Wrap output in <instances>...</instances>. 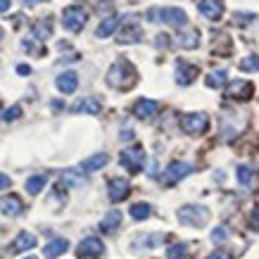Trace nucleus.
I'll list each match as a JSON object with an SVG mask.
<instances>
[{"instance_id": "1", "label": "nucleus", "mask_w": 259, "mask_h": 259, "mask_svg": "<svg viewBox=\"0 0 259 259\" xmlns=\"http://www.w3.org/2000/svg\"><path fill=\"white\" fill-rule=\"evenodd\" d=\"M134 81H136V69L126 60H117L107 71V83L114 88H131Z\"/></svg>"}, {"instance_id": "2", "label": "nucleus", "mask_w": 259, "mask_h": 259, "mask_svg": "<svg viewBox=\"0 0 259 259\" xmlns=\"http://www.w3.org/2000/svg\"><path fill=\"white\" fill-rule=\"evenodd\" d=\"M148 19L150 22H164L169 26H176V29H183L188 24V15L181 8H164V10L152 8L148 12Z\"/></svg>"}, {"instance_id": "3", "label": "nucleus", "mask_w": 259, "mask_h": 259, "mask_svg": "<svg viewBox=\"0 0 259 259\" xmlns=\"http://www.w3.org/2000/svg\"><path fill=\"white\" fill-rule=\"evenodd\" d=\"M179 221L186 224V226L200 228L209 221V209L207 207H200V204H186L179 209Z\"/></svg>"}, {"instance_id": "4", "label": "nucleus", "mask_w": 259, "mask_h": 259, "mask_svg": "<svg viewBox=\"0 0 259 259\" xmlns=\"http://www.w3.org/2000/svg\"><path fill=\"white\" fill-rule=\"evenodd\" d=\"M121 166H126L131 174H138L145 166V150L141 145H134V148H126L121 152V157H119Z\"/></svg>"}, {"instance_id": "5", "label": "nucleus", "mask_w": 259, "mask_h": 259, "mask_svg": "<svg viewBox=\"0 0 259 259\" xmlns=\"http://www.w3.org/2000/svg\"><path fill=\"white\" fill-rule=\"evenodd\" d=\"M86 10L79 8V5H71L62 12V26L67 31H81L83 24H86Z\"/></svg>"}, {"instance_id": "6", "label": "nucleus", "mask_w": 259, "mask_h": 259, "mask_svg": "<svg viewBox=\"0 0 259 259\" xmlns=\"http://www.w3.org/2000/svg\"><path fill=\"white\" fill-rule=\"evenodd\" d=\"M102 254H105V245H102L100 238H83L79 243V247H76V257L79 259H100Z\"/></svg>"}, {"instance_id": "7", "label": "nucleus", "mask_w": 259, "mask_h": 259, "mask_svg": "<svg viewBox=\"0 0 259 259\" xmlns=\"http://www.w3.org/2000/svg\"><path fill=\"white\" fill-rule=\"evenodd\" d=\"M207 124H209V119L204 112H193V114H186V117L181 119V128L190 136H200L207 131Z\"/></svg>"}, {"instance_id": "8", "label": "nucleus", "mask_w": 259, "mask_h": 259, "mask_svg": "<svg viewBox=\"0 0 259 259\" xmlns=\"http://www.w3.org/2000/svg\"><path fill=\"white\" fill-rule=\"evenodd\" d=\"M121 24V31H119V43H136L141 40L143 31H141V24L136 22V17H124Z\"/></svg>"}, {"instance_id": "9", "label": "nucleus", "mask_w": 259, "mask_h": 259, "mask_svg": "<svg viewBox=\"0 0 259 259\" xmlns=\"http://www.w3.org/2000/svg\"><path fill=\"white\" fill-rule=\"evenodd\" d=\"M107 193H110L112 202H121V200H126V197H128V193H131V183H128L126 179H121V176H117V179L110 181Z\"/></svg>"}, {"instance_id": "10", "label": "nucleus", "mask_w": 259, "mask_h": 259, "mask_svg": "<svg viewBox=\"0 0 259 259\" xmlns=\"http://www.w3.org/2000/svg\"><path fill=\"white\" fill-rule=\"evenodd\" d=\"M190 171H193V164H188V162H171L164 171V181L166 183H179V181L186 179Z\"/></svg>"}, {"instance_id": "11", "label": "nucleus", "mask_w": 259, "mask_h": 259, "mask_svg": "<svg viewBox=\"0 0 259 259\" xmlns=\"http://www.w3.org/2000/svg\"><path fill=\"white\" fill-rule=\"evenodd\" d=\"M197 10H200L202 17L217 22V19H221V15H224V3H221V0H200V3H197Z\"/></svg>"}, {"instance_id": "12", "label": "nucleus", "mask_w": 259, "mask_h": 259, "mask_svg": "<svg viewBox=\"0 0 259 259\" xmlns=\"http://www.w3.org/2000/svg\"><path fill=\"white\" fill-rule=\"evenodd\" d=\"M197 76V67L195 64L186 62V60H179L176 62V81H179L181 86H188V83H193Z\"/></svg>"}, {"instance_id": "13", "label": "nucleus", "mask_w": 259, "mask_h": 259, "mask_svg": "<svg viewBox=\"0 0 259 259\" xmlns=\"http://www.w3.org/2000/svg\"><path fill=\"white\" fill-rule=\"evenodd\" d=\"M55 86L60 93H74L76 88H79V76L74 74V71H64V74H60L55 81Z\"/></svg>"}, {"instance_id": "14", "label": "nucleus", "mask_w": 259, "mask_h": 259, "mask_svg": "<svg viewBox=\"0 0 259 259\" xmlns=\"http://www.w3.org/2000/svg\"><path fill=\"white\" fill-rule=\"evenodd\" d=\"M22 209H24V204L17 195H8V197L0 200V212L5 214V217H19Z\"/></svg>"}, {"instance_id": "15", "label": "nucleus", "mask_w": 259, "mask_h": 259, "mask_svg": "<svg viewBox=\"0 0 259 259\" xmlns=\"http://www.w3.org/2000/svg\"><path fill=\"white\" fill-rule=\"evenodd\" d=\"M157 110H159V105L155 100H148V98H141V100L134 105V114L138 119H150Z\"/></svg>"}, {"instance_id": "16", "label": "nucleus", "mask_w": 259, "mask_h": 259, "mask_svg": "<svg viewBox=\"0 0 259 259\" xmlns=\"http://www.w3.org/2000/svg\"><path fill=\"white\" fill-rule=\"evenodd\" d=\"M252 93H254V88L250 81H236L228 88V98H236V100H250Z\"/></svg>"}, {"instance_id": "17", "label": "nucleus", "mask_w": 259, "mask_h": 259, "mask_svg": "<svg viewBox=\"0 0 259 259\" xmlns=\"http://www.w3.org/2000/svg\"><path fill=\"white\" fill-rule=\"evenodd\" d=\"M67 247H69V240H67V238H55V240H50V243L43 247V254H46L48 259H55V257H60V254H64Z\"/></svg>"}, {"instance_id": "18", "label": "nucleus", "mask_w": 259, "mask_h": 259, "mask_svg": "<svg viewBox=\"0 0 259 259\" xmlns=\"http://www.w3.org/2000/svg\"><path fill=\"white\" fill-rule=\"evenodd\" d=\"M164 240L162 233H148V236H138L134 240V250H150V247H157Z\"/></svg>"}, {"instance_id": "19", "label": "nucleus", "mask_w": 259, "mask_h": 259, "mask_svg": "<svg viewBox=\"0 0 259 259\" xmlns=\"http://www.w3.org/2000/svg\"><path fill=\"white\" fill-rule=\"evenodd\" d=\"M46 183H48L46 174H36V176H29V179H26L24 188H26V193H29V195H38L40 190L46 188Z\"/></svg>"}, {"instance_id": "20", "label": "nucleus", "mask_w": 259, "mask_h": 259, "mask_svg": "<svg viewBox=\"0 0 259 259\" xmlns=\"http://www.w3.org/2000/svg\"><path fill=\"white\" fill-rule=\"evenodd\" d=\"M107 162H110V157L102 155V152H98V155H93V157L83 159V162H81V169H83V171H98V169H102Z\"/></svg>"}, {"instance_id": "21", "label": "nucleus", "mask_w": 259, "mask_h": 259, "mask_svg": "<svg viewBox=\"0 0 259 259\" xmlns=\"http://www.w3.org/2000/svg\"><path fill=\"white\" fill-rule=\"evenodd\" d=\"M117 26H119V17H107V19H102L100 26L95 29V36H98V38H107L110 33L117 31Z\"/></svg>"}, {"instance_id": "22", "label": "nucleus", "mask_w": 259, "mask_h": 259, "mask_svg": "<svg viewBox=\"0 0 259 259\" xmlns=\"http://www.w3.org/2000/svg\"><path fill=\"white\" fill-rule=\"evenodd\" d=\"M179 46L186 48V50H193V48H197V46H200V31H195V29L183 31L179 36Z\"/></svg>"}, {"instance_id": "23", "label": "nucleus", "mask_w": 259, "mask_h": 259, "mask_svg": "<svg viewBox=\"0 0 259 259\" xmlns=\"http://www.w3.org/2000/svg\"><path fill=\"white\" fill-rule=\"evenodd\" d=\"M102 107L100 102L95 100V98H81L76 105H74V112H86V114H98Z\"/></svg>"}, {"instance_id": "24", "label": "nucleus", "mask_w": 259, "mask_h": 259, "mask_svg": "<svg viewBox=\"0 0 259 259\" xmlns=\"http://www.w3.org/2000/svg\"><path fill=\"white\" fill-rule=\"evenodd\" d=\"M119 224H121V212H107L105 214V219H102V224H100V228L105 231V233H114L119 228Z\"/></svg>"}, {"instance_id": "25", "label": "nucleus", "mask_w": 259, "mask_h": 259, "mask_svg": "<svg viewBox=\"0 0 259 259\" xmlns=\"http://www.w3.org/2000/svg\"><path fill=\"white\" fill-rule=\"evenodd\" d=\"M33 245H36V236L24 231V233H19V236H17L15 245H12V250H15V252H26V250H31Z\"/></svg>"}, {"instance_id": "26", "label": "nucleus", "mask_w": 259, "mask_h": 259, "mask_svg": "<svg viewBox=\"0 0 259 259\" xmlns=\"http://www.w3.org/2000/svg\"><path fill=\"white\" fill-rule=\"evenodd\" d=\"M152 214V207H150L148 202H136L134 207H131V217H134L136 221H145Z\"/></svg>"}, {"instance_id": "27", "label": "nucleus", "mask_w": 259, "mask_h": 259, "mask_svg": "<svg viewBox=\"0 0 259 259\" xmlns=\"http://www.w3.org/2000/svg\"><path fill=\"white\" fill-rule=\"evenodd\" d=\"M207 86H209V88H221V86H226V71H224V69L212 71V74L207 76Z\"/></svg>"}, {"instance_id": "28", "label": "nucleus", "mask_w": 259, "mask_h": 259, "mask_svg": "<svg viewBox=\"0 0 259 259\" xmlns=\"http://www.w3.org/2000/svg\"><path fill=\"white\" fill-rule=\"evenodd\" d=\"M236 176H238V183H240V186H250L252 179H254V171H252L250 166L240 164L238 166V171H236Z\"/></svg>"}, {"instance_id": "29", "label": "nucleus", "mask_w": 259, "mask_h": 259, "mask_svg": "<svg viewBox=\"0 0 259 259\" xmlns=\"http://www.w3.org/2000/svg\"><path fill=\"white\" fill-rule=\"evenodd\" d=\"M62 183L64 186H83V176L76 171H62Z\"/></svg>"}, {"instance_id": "30", "label": "nucleus", "mask_w": 259, "mask_h": 259, "mask_svg": "<svg viewBox=\"0 0 259 259\" xmlns=\"http://www.w3.org/2000/svg\"><path fill=\"white\" fill-rule=\"evenodd\" d=\"M50 31H53L50 22H43V24H38V26H33V33H36V38H40V40H46L48 36H50Z\"/></svg>"}, {"instance_id": "31", "label": "nucleus", "mask_w": 259, "mask_h": 259, "mask_svg": "<svg viewBox=\"0 0 259 259\" xmlns=\"http://www.w3.org/2000/svg\"><path fill=\"white\" fill-rule=\"evenodd\" d=\"M240 69L243 71H259V57H245V60H240Z\"/></svg>"}, {"instance_id": "32", "label": "nucleus", "mask_w": 259, "mask_h": 259, "mask_svg": "<svg viewBox=\"0 0 259 259\" xmlns=\"http://www.w3.org/2000/svg\"><path fill=\"white\" fill-rule=\"evenodd\" d=\"M186 257V245H171L166 252V259H183Z\"/></svg>"}, {"instance_id": "33", "label": "nucleus", "mask_w": 259, "mask_h": 259, "mask_svg": "<svg viewBox=\"0 0 259 259\" xmlns=\"http://www.w3.org/2000/svg\"><path fill=\"white\" fill-rule=\"evenodd\" d=\"M17 117H22V107H19V105H15V107H10V110L3 112V119H5V121H15Z\"/></svg>"}, {"instance_id": "34", "label": "nucleus", "mask_w": 259, "mask_h": 259, "mask_svg": "<svg viewBox=\"0 0 259 259\" xmlns=\"http://www.w3.org/2000/svg\"><path fill=\"white\" fill-rule=\"evenodd\" d=\"M226 238H228V231H226L224 226H217V228L212 231V240H214V243H224Z\"/></svg>"}, {"instance_id": "35", "label": "nucleus", "mask_w": 259, "mask_h": 259, "mask_svg": "<svg viewBox=\"0 0 259 259\" xmlns=\"http://www.w3.org/2000/svg\"><path fill=\"white\" fill-rule=\"evenodd\" d=\"M12 186V181H10V176H5V174H0V190H5Z\"/></svg>"}, {"instance_id": "36", "label": "nucleus", "mask_w": 259, "mask_h": 259, "mask_svg": "<svg viewBox=\"0 0 259 259\" xmlns=\"http://www.w3.org/2000/svg\"><path fill=\"white\" fill-rule=\"evenodd\" d=\"M155 40H157V48H166V46H169V36H164V33H159Z\"/></svg>"}, {"instance_id": "37", "label": "nucleus", "mask_w": 259, "mask_h": 259, "mask_svg": "<svg viewBox=\"0 0 259 259\" xmlns=\"http://www.w3.org/2000/svg\"><path fill=\"white\" fill-rule=\"evenodd\" d=\"M252 228H257L259 231V204L254 207V212H252Z\"/></svg>"}, {"instance_id": "38", "label": "nucleus", "mask_w": 259, "mask_h": 259, "mask_svg": "<svg viewBox=\"0 0 259 259\" xmlns=\"http://www.w3.org/2000/svg\"><path fill=\"white\" fill-rule=\"evenodd\" d=\"M207 259H228V254H226V252H212Z\"/></svg>"}, {"instance_id": "39", "label": "nucleus", "mask_w": 259, "mask_h": 259, "mask_svg": "<svg viewBox=\"0 0 259 259\" xmlns=\"http://www.w3.org/2000/svg\"><path fill=\"white\" fill-rule=\"evenodd\" d=\"M10 5H12V0H0V12H8Z\"/></svg>"}, {"instance_id": "40", "label": "nucleus", "mask_w": 259, "mask_h": 259, "mask_svg": "<svg viewBox=\"0 0 259 259\" xmlns=\"http://www.w3.org/2000/svg\"><path fill=\"white\" fill-rule=\"evenodd\" d=\"M17 74H31V67H26V64H19V67H17Z\"/></svg>"}, {"instance_id": "41", "label": "nucleus", "mask_w": 259, "mask_h": 259, "mask_svg": "<svg viewBox=\"0 0 259 259\" xmlns=\"http://www.w3.org/2000/svg\"><path fill=\"white\" fill-rule=\"evenodd\" d=\"M38 3H43V0H24L26 8H33V5H38Z\"/></svg>"}, {"instance_id": "42", "label": "nucleus", "mask_w": 259, "mask_h": 259, "mask_svg": "<svg viewBox=\"0 0 259 259\" xmlns=\"http://www.w3.org/2000/svg\"><path fill=\"white\" fill-rule=\"evenodd\" d=\"M3 36H5V31H3V29H0V40H3Z\"/></svg>"}, {"instance_id": "43", "label": "nucleus", "mask_w": 259, "mask_h": 259, "mask_svg": "<svg viewBox=\"0 0 259 259\" xmlns=\"http://www.w3.org/2000/svg\"><path fill=\"white\" fill-rule=\"evenodd\" d=\"M26 259H36V257H26Z\"/></svg>"}]
</instances>
